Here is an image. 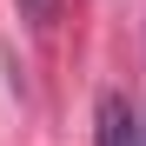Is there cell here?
Here are the masks:
<instances>
[{"label":"cell","mask_w":146,"mask_h":146,"mask_svg":"<svg viewBox=\"0 0 146 146\" xmlns=\"http://www.w3.org/2000/svg\"><path fill=\"white\" fill-rule=\"evenodd\" d=\"M93 139L100 146H139V119H133V106L119 100V93H100V106H93Z\"/></svg>","instance_id":"cell-1"},{"label":"cell","mask_w":146,"mask_h":146,"mask_svg":"<svg viewBox=\"0 0 146 146\" xmlns=\"http://www.w3.org/2000/svg\"><path fill=\"white\" fill-rule=\"evenodd\" d=\"M20 13H27L33 27H53V13H60V0H20Z\"/></svg>","instance_id":"cell-2"},{"label":"cell","mask_w":146,"mask_h":146,"mask_svg":"<svg viewBox=\"0 0 146 146\" xmlns=\"http://www.w3.org/2000/svg\"><path fill=\"white\" fill-rule=\"evenodd\" d=\"M139 139H146V126H139Z\"/></svg>","instance_id":"cell-3"}]
</instances>
